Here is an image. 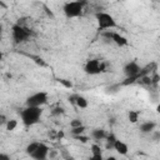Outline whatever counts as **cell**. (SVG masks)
Returning <instances> with one entry per match:
<instances>
[{"label":"cell","mask_w":160,"mask_h":160,"mask_svg":"<svg viewBox=\"0 0 160 160\" xmlns=\"http://www.w3.org/2000/svg\"><path fill=\"white\" fill-rule=\"evenodd\" d=\"M42 115V110L40 106H25V109L21 110L20 118L21 122L25 126H32L40 121V118Z\"/></svg>","instance_id":"obj_1"},{"label":"cell","mask_w":160,"mask_h":160,"mask_svg":"<svg viewBox=\"0 0 160 160\" xmlns=\"http://www.w3.org/2000/svg\"><path fill=\"white\" fill-rule=\"evenodd\" d=\"M11 36H12V40L15 44H21V42H25L31 36V30L26 25H24L22 22L19 21L12 25Z\"/></svg>","instance_id":"obj_2"},{"label":"cell","mask_w":160,"mask_h":160,"mask_svg":"<svg viewBox=\"0 0 160 160\" xmlns=\"http://www.w3.org/2000/svg\"><path fill=\"white\" fill-rule=\"evenodd\" d=\"M95 19H96V22H98V29L101 30V31H104V30H111V29H115L118 26L116 20L109 12L99 11V12L95 14Z\"/></svg>","instance_id":"obj_3"},{"label":"cell","mask_w":160,"mask_h":160,"mask_svg":"<svg viewBox=\"0 0 160 160\" xmlns=\"http://www.w3.org/2000/svg\"><path fill=\"white\" fill-rule=\"evenodd\" d=\"M62 11H64V15L68 19L79 18V16L82 15V11H84V1H80V0L68 1L62 6Z\"/></svg>","instance_id":"obj_4"},{"label":"cell","mask_w":160,"mask_h":160,"mask_svg":"<svg viewBox=\"0 0 160 160\" xmlns=\"http://www.w3.org/2000/svg\"><path fill=\"white\" fill-rule=\"evenodd\" d=\"M84 71L88 75H98V74L105 71V64L98 59L88 60L84 65Z\"/></svg>","instance_id":"obj_5"},{"label":"cell","mask_w":160,"mask_h":160,"mask_svg":"<svg viewBox=\"0 0 160 160\" xmlns=\"http://www.w3.org/2000/svg\"><path fill=\"white\" fill-rule=\"evenodd\" d=\"M48 92L45 91H38V92H34L31 94L30 96H28L26 101H25V105L26 106H42L48 102Z\"/></svg>","instance_id":"obj_6"},{"label":"cell","mask_w":160,"mask_h":160,"mask_svg":"<svg viewBox=\"0 0 160 160\" xmlns=\"http://www.w3.org/2000/svg\"><path fill=\"white\" fill-rule=\"evenodd\" d=\"M101 35H102L104 38L111 40V41H112L114 44H116L118 46H126V45L129 44L128 39H126L124 35H121V34H119V32H116V31H112V30H104Z\"/></svg>","instance_id":"obj_7"},{"label":"cell","mask_w":160,"mask_h":160,"mask_svg":"<svg viewBox=\"0 0 160 160\" xmlns=\"http://www.w3.org/2000/svg\"><path fill=\"white\" fill-rule=\"evenodd\" d=\"M49 152H50L49 146L46 144H44V142H40L39 146H38V149L32 152L31 158L35 159V160H45V159L49 158Z\"/></svg>","instance_id":"obj_8"},{"label":"cell","mask_w":160,"mask_h":160,"mask_svg":"<svg viewBox=\"0 0 160 160\" xmlns=\"http://www.w3.org/2000/svg\"><path fill=\"white\" fill-rule=\"evenodd\" d=\"M69 100H71V102H74V104H75L78 108H80V109H86L88 105H89L86 98H84L82 95H74V96L69 98Z\"/></svg>","instance_id":"obj_9"},{"label":"cell","mask_w":160,"mask_h":160,"mask_svg":"<svg viewBox=\"0 0 160 160\" xmlns=\"http://www.w3.org/2000/svg\"><path fill=\"white\" fill-rule=\"evenodd\" d=\"M114 150H115L118 154H120V155H126L128 151H129V146H128V144L124 142L122 140L116 139V141H115V144H114Z\"/></svg>","instance_id":"obj_10"},{"label":"cell","mask_w":160,"mask_h":160,"mask_svg":"<svg viewBox=\"0 0 160 160\" xmlns=\"http://www.w3.org/2000/svg\"><path fill=\"white\" fill-rule=\"evenodd\" d=\"M155 126H156V124H155L154 121H145V122H142V124L140 125L139 130H140L142 134H151V132L155 130Z\"/></svg>","instance_id":"obj_11"},{"label":"cell","mask_w":160,"mask_h":160,"mask_svg":"<svg viewBox=\"0 0 160 160\" xmlns=\"http://www.w3.org/2000/svg\"><path fill=\"white\" fill-rule=\"evenodd\" d=\"M90 150H91V158L92 159H96V160H101L102 159V151H101V149H100V146L98 144H92Z\"/></svg>","instance_id":"obj_12"},{"label":"cell","mask_w":160,"mask_h":160,"mask_svg":"<svg viewBox=\"0 0 160 160\" xmlns=\"http://www.w3.org/2000/svg\"><path fill=\"white\" fill-rule=\"evenodd\" d=\"M91 136L95 140H104V139H106L108 134H106V131L104 129H94L92 132H91Z\"/></svg>","instance_id":"obj_13"},{"label":"cell","mask_w":160,"mask_h":160,"mask_svg":"<svg viewBox=\"0 0 160 160\" xmlns=\"http://www.w3.org/2000/svg\"><path fill=\"white\" fill-rule=\"evenodd\" d=\"M105 140H106V149L108 150H114V144L116 141V136L111 132V134H108Z\"/></svg>","instance_id":"obj_14"},{"label":"cell","mask_w":160,"mask_h":160,"mask_svg":"<svg viewBox=\"0 0 160 160\" xmlns=\"http://www.w3.org/2000/svg\"><path fill=\"white\" fill-rule=\"evenodd\" d=\"M139 116H140V114H139V111H136V110H130V111L128 112V119H129V121L132 122V124L138 122Z\"/></svg>","instance_id":"obj_15"},{"label":"cell","mask_w":160,"mask_h":160,"mask_svg":"<svg viewBox=\"0 0 160 160\" xmlns=\"http://www.w3.org/2000/svg\"><path fill=\"white\" fill-rule=\"evenodd\" d=\"M39 144H40L39 141H32V142H30V144H29V145L25 148V152H26L28 155H30V156H31V155H32V152H34V151L38 149Z\"/></svg>","instance_id":"obj_16"},{"label":"cell","mask_w":160,"mask_h":160,"mask_svg":"<svg viewBox=\"0 0 160 160\" xmlns=\"http://www.w3.org/2000/svg\"><path fill=\"white\" fill-rule=\"evenodd\" d=\"M18 126V121L15 119H9L6 122H5V128L8 131H14Z\"/></svg>","instance_id":"obj_17"},{"label":"cell","mask_w":160,"mask_h":160,"mask_svg":"<svg viewBox=\"0 0 160 160\" xmlns=\"http://www.w3.org/2000/svg\"><path fill=\"white\" fill-rule=\"evenodd\" d=\"M85 129H86V128H85V126H84V124H82V125H80V126L71 128L70 132H71V135H72V136H76V135H81V134H84Z\"/></svg>","instance_id":"obj_18"},{"label":"cell","mask_w":160,"mask_h":160,"mask_svg":"<svg viewBox=\"0 0 160 160\" xmlns=\"http://www.w3.org/2000/svg\"><path fill=\"white\" fill-rule=\"evenodd\" d=\"M80 125H82V121L80 119H72L70 121V128H75V126H80Z\"/></svg>","instance_id":"obj_19"},{"label":"cell","mask_w":160,"mask_h":160,"mask_svg":"<svg viewBox=\"0 0 160 160\" xmlns=\"http://www.w3.org/2000/svg\"><path fill=\"white\" fill-rule=\"evenodd\" d=\"M59 82H60V84H62V85H64L65 88H68V89H71V88H72V84H71L70 81L65 80V79H60V80H59Z\"/></svg>","instance_id":"obj_20"},{"label":"cell","mask_w":160,"mask_h":160,"mask_svg":"<svg viewBox=\"0 0 160 160\" xmlns=\"http://www.w3.org/2000/svg\"><path fill=\"white\" fill-rule=\"evenodd\" d=\"M151 138H152V140L154 141H160V131H152L151 132Z\"/></svg>","instance_id":"obj_21"},{"label":"cell","mask_w":160,"mask_h":160,"mask_svg":"<svg viewBox=\"0 0 160 160\" xmlns=\"http://www.w3.org/2000/svg\"><path fill=\"white\" fill-rule=\"evenodd\" d=\"M76 140H79V141H81V142H86L88 140H89V138L88 136H84L82 134L81 135H76V136H74Z\"/></svg>","instance_id":"obj_22"},{"label":"cell","mask_w":160,"mask_h":160,"mask_svg":"<svg viewBox=\"0 0 160 160\" xmlns=\"http://www.w3.org/2000/svg\"><path fill=\"white\" fill-rule=\"evenodd\" d=\"M62 112H64V109H62V108H55V109L51 111L52 115H61Z\"/></svg>","instance_id":"obj_23"},{"label":"cell","mask_w":160,"mask_h":160,"mask_svg":"<svg viewBox=\"0 0 160 160\" xmlns=\"http://www.w3.org/2000/svg\"><path fill=\"white\" fill-rule=\"evenodd\" d=\"M62 136H64V132H62V131H59V132L56 134V139H61Z\"/></svg>","instance_id":"obj_24"},{"label":"cell","mask_w":160,"mask_h":160,"mask_svg":"<svg viewBox=\"0 0 160 160\" xmlns=\"http://www.w3.org/2000/svg\"><path fill=\"white\" fill-rule=\"evenodd\" d=\"M155 110H156V112H158V114L160 115V102H159V104L156 105V108H155Z\"/></svg>","instance_id":"obj_25"}]
</instances>
